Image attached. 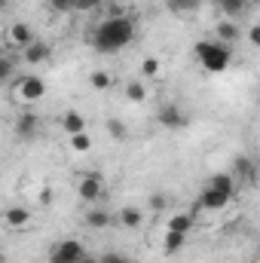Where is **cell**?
<instances>
[{"label":"cell","mask_w":260,"mask_h":263,"mask_svg":"<svg viewBox=\"0 0 260 263\" xmlns=\"http://www.w3.org/2000/svg\"><path fill=\"white\" fill-rule=\"evenodd\" d=\"M135 37H138V22H135V15L123 12V15H104V18L92 28L89 43H92L95 52L110 55V52L129 49L132 43H135Z\"/></svg>","instance_id":"obj_1"},{"label":"cell","mask_w":260,"mask_h":263,"mask_svg":"<svg viewBox=\"0 0 260 263\" xmlns=\"http://www.w3.org/2000/svg\"><path fill=\"white\" fill-rule=\"evenodd\" d=\"M193 59L205 73H227L233 65V46L220 43L217 37H202L193 43Z\"/></svg>","instance_id":"obj_2"},{"label":"cell","mask_w":260,"mask_h":263,"mask_svg":"<svg viewBox=\"0 0 260 263\" xmlns=\"http://www.w3.org/2000/svg\"><path fill=\"white\" fill-rule=\"evenodd\" d=\"M46 95H49V83H46L40 73H18V77L12 80V98H15V104H22V107H34V104H40Z\"/></svg>","instance_id":"obj_3"},{"label":"cell","mask_w":260,"mask_h":263,"mask_svg":"<svg viewBox=\"0 0 260 263\" xmlns=\"http://www.w3.org/2000/svg\"><path fill=\"white\" fill-rule=\"evenodd\" d=\"M77 199L89 208V205H101L104 202V178L98 172H86L77 178Z\"/></svg>","instance_id":"obj_4"},{"label":"cell","mask_w":260,"mask_h":263,"mask_svg":"<svg viewBox=\"0 0 260 263\" xmlns=\"http://www.w3.org/2000/svg\"><path fill=\"white\" fill-rule=\"evenodd\" d=\"M156 123L165 132H181V129L190 126V114H187L178 101H165V104L156 107Z\"/></svg>","instance_id":"obj_5"},{"label":"cell","mask_w":260,"mask_h":263,"mask_svg":"<svg viewBox=\"0 0 260 263\" xmlns=\"http://www.w3.org/2000/svg\"><path fill=\"white\" fill-rule=\"evenodd\" d=\"M86 254H89L86 245L70 236V239H59V242L49 248V263H80Z\"/></svg>","instance_id":"obj_6"},{"label":"cell","mask_w":260,"mask_h":263,"mask_svg":"<svg viewBox=\"0 0 260 263\" xmlns=\"http://www.w3.org/2000/svg\"><path fill=\"white\" fill-rule=\"evenodd\" d=\"M230 202H233V196H227V193H220V190L205 184L199 190V196H196V211H224Z\"/></svg>","instance_id":"obj_7"},{"label":"cell","mask_w":260,"mask_h":263,"mask_svg":"<svg viewBox=\"0 0 260 263\" xmlns=\"http://www.w3.org/2000/svg\"><path fill=\"white\" fill-rule=\"evenodd\" d=\"M34 40H40L37 34H34V28L28 25V22H12L9 28H6V43L12 46V49H25V46H31Z\"/></svg>","instance_id":"obj_8"},{"label":"cell","mask_w":260,"mask_h":263,"mask_svg":"<svg viewBox=\"0 0 260 263\" xmlns=\"http://www.w3.org/2000/svg\"><path fill=\"white\" fill-rule=\"evenodd\" d=\"M31 220H34V211H31L28 205H9V208L3 211V227H6V230H12V233L28 230V227H31Z\"/></svg>","instance_id":"obj_9"},{"label":"cell","mask_w":260,"mask_h":263,"mask_svg":"<svg viewBox=\"0 0 260 263\" xmlns=\"http://www.w3.org/2000/svg\"><path fill=\"white\" fill-rule=\"evenodd\" d=\"M144 220H147V211H144L141 205H123L120 214H117V223H120L123 230H129V233H138V230L144 227Z\"/></svg>","instance_id":"obj_10"},{"label":"cell","mask_w":260,"mask_h":263,"mask_svg":"<svg viewBox=\"0 0 260 263\" xmlns=\"http://www.w3.org/2000/svg\"><path fill=\"white\" fill-rule=\"evenodd\" d=\"M18 59H22L25 65H46V62H52V46L43 43V40H34L31 46H25V49L18 52Z\"/></svg>","instance_id":"obj_11"},{"label":"cell","mask_w":260,"mask_h":263,"mask_svg":"<svg viewBox=\"0 0 260 263\" xmlns=\"http://www.w3.org/2000/svg\"><path fill=\"white\" fill-rule=\"evenodd\" d=\"M114 220H117V217H114L104 205H89L86 214H83V223H86L89 230H110Z\"/></svg>","instance_id":"obj_12"},{"label":"cell","mask_w":260,"mask_h":263,"mask_svg":"<svg viewBox=\"0 0 260 263\" xmlns=\"http://www.w3.org/2000/svg\"><path fill=\"white\" fill-rule=\"evenodd\" d=\"M214 37H217L220 43L233 46V43H239V40L245 37V28H239L236 18H220V22L214 25Z\"/></svg>","instance_id":"obj_13"},{"label":"cell","mask_w":260,"mask_h":263,"mask_svg":"<svg viewBox=\"0 0 260 263\" xmlns=\"http://www.w3.org/2000/svg\"><path fill=\"white\" fill-rule=\"evenodd\" d=\"M230 172H233V178H236L239 184H254V181H257V162H254L251 156H236Z\"/></svg>","instance_id":"obj_14"},{"label":"cell","mask_w":260,"mask_h":263,"mask_svg":"<svg viewBox=\"0 0 260 263\" xmlns=\"http://www.w3.org/2000/svg\"><path fill=\"white\" fill-rule=\"evenodd\" d=\"M165 230L190 236V233L196 230V211H172L169 220H165Z\"/></svg>","instance_id":"obj_15"},{"label":"cell","mask_w":260,"mask_h":263,"mask_svg":"<svg viewBox=\"0 0 260 263\" xmlns=\"http://www.w3.org/2000/svg\"><path fill=\"white\" fill-rule=\"evenodd\" d=\"M123 98H126L129 104H147V98H150L147 80H126V83H123Z\"/></svg>","instance_id":"obj_16"},{"label":"cell","mask_w":260,"mask_h":263,"mask_svg":"<svg viewBox=\"0 0 260 263\" xmlns=\"http://www.w3.org/2000/svg\"><path fill=\"white\" fill-rule=\"evenodd\" d=\"M15 135L18 138H25V141H31V138H37V132H40V117L37 114H31V110H25V114H18L15 117Z\"/></svg>","instance_id":"obj_17"},{"label":"cell","mask_w":260,"mask_h":263,"mask_svg":"<svg viewBox=\"0 0 260 263\" xmlns=\"http://www.w3.org/2000/svg\"><path fill=\"white\" fill-rule=\"evenodd\" d=\"M62 132L65 135H80V132H89V123L80 110H65L62 114Z\"/></svg>","instance_id":"obj_18"},{"label":"cell","mask_w":260,"mask_h":263,"mask_svg":"<svg viewBox=\"0 0 260 263\" xmlns=\"http://www.w3.org/2000/svg\"><path fill=\"white\" fill-rule=\"evenodd\" d=\"M208 187H214V190H220V193H227V196H236L239 181L233 178V172H217V175L208 178Z\"/></svg>","instance_id":"obj_19"},{"label":"cell","mask_w":260,"mask_h":263,"mask_svg":"<svg viewBox=\"0 0 260 263\" xmlns=\"http://www.w3.org/2000/svg\"><path fill=\"white\" fill-rule=\"evenodd\" d=\"M187 239H190V236H184V233H172V230H165V236H162V254L175 257V254L187 245Z\"/></svg>","instance_id":"obj_20"},{"label":"cell","mask_w":260,"mask_h":263,"mask_svg":"<svg viewBox=\"0 0 260 263\" xmlns=\"http://www.w3.org/2000/svg\"><path fill=\"white\" fill-rule=\"evenodd\" d=\"M214 3H217V9H220L224 18H236V22H239V15L248 9L251 0H214Z\"/></svg>","instance_id":"obj_21"},{"label":"cell","mask_w":260,"mask_h":263,"mask_svg":"<svg viewBox=\"0 0 260 263\" xmlns=\"http://www.w3.org/2000/svg\"><path fill=\"white\" fill-rule=\"evenodd\" d=\"M89 86H92L95 92H107V89L114 86V73H110V70H92V73H89Z\"/></svg>","instance_id":"obj_22"},{"label":"cell","mask_w":260,"mask_h":263,"mask_svg":"<svg viewBox=\"0 0 260 263\" xmlns=\"http://www.w3.org/2000/svg\"><path fill=\"white\" fill-rule=\"evenodd\" d=\"M165 9L172 15H190L199 9V0H165Z\"/></svg>","instance_id":"obj_23"},{"label":"cell","mask_w":260,"mask_h":263,"mask_svg":"<svg viewBox=\"0 0 260 263\" xmlns=\"http://www.w3.org/2000/svg\"><path fill=\"white\" fill-rule=\"evenodd\" d=\"M67 147H70L73 153H89V150H92V135H89V132L67 135Z\"/></svg>","instance_id":"obj_24"},{"label":"cell","mask_w":260,"mask_h":263,"mask_svg":"<svg viewBox=\"0 0 260 263\" xmlns=\"http://www.w3.org/2000/svg\"><path fill=\"white\" fill-rule=\"evenodd\" d=\"M104 129H107V135H110L114 141H126V138H129V126H126L123 120H117V117L104 120Z\"/></svg>","instance_id":"obj_25"},{"label":"cell","mask_w":260,"mask_h":263,"mask_svg":"<svg viewBox=\"0 0 260 263\" xmlns=\"http://www.w3.org/2000/svg\"><path fill=\"white\" fill-rule=\"evenodd\" d=\"M159 70H162V65H159V59L156 55H147L144 62H141V77L150 83V80H156L159 77Z\"/></svg>","instance_id":"obj_26"},{"label":"cell","mask_w":260,"mask_h":263,"mask_svg":"<svg viewBox=\"0 0 260 263\" xmlns=\"http://www.w3.org/2000/svg\"><path fill=\"white\" fill-rule=\"evenodd\" d=\"M12 73H15V55H6L0 62V83H9L12 86Z\"/></svg>","instance_id":"obj_27"},{"label":"cell","mask_w":260,"mask_h":263,"mask_svg":"<svg viewBox=\"0 0 260 263\" xmlns=\"http://www.w3.org/2000/svg\"><path fill=\"white\" fill-rule=\"evenodd\" d=\"M147 208H150L153 214L165 211V208H169V196H165V193H150V196H147Z\"/></svg>","instance_id":"obj_28"},{"label":"cell","mask_w":260,"mask_h":263,"mask_svg":"<svg viewBox=\"0 0 260 263\" xmlns=\"http://www.w3.org/2000/svg\"><path fill=\"white\" fill-rule=\"evenodd\" d=\"M107 0H73V12H92V9H101Z\"/></svg>","instance_id":"obj_29"},{"label":"cell","mask_w":260,"mask_h":263,"mask_svg":"<svg viewBox=\"0 0 260 263\" xmlns=\"http://www.w3.org/2000/svg\"><path fill=\"white\" fill-rule=\"evenodd\" d=\"M46 6L55 12V15H65V12H73V0H46Z\"/></svg>","instance_id":"obj_30"},{"label":"cell","mask_w":260,"mask_h":263,"mask_svg":"<svg viewBox=\"0 0 260 263\" xmlns=\"http://www.w3.org/2000/svg\"><path fill=\"white\" fill-rule=\"evenodd\" d=\"M245 40H248L254 49H260V22H254V25L245 28Z\"/></svg>","instance_id":"obj_31"},{"label":"cell","mask_w":260,"mask_h":263,"mask_svg":"<svg viewBox=\"0 0 260 263\" xmlns=\"http://www.w3.org/2000/svg\"><path fill=\"white\" fill-rule=\"evenodd\" d=\"M101 263H135V260L126 257V254H120V251H104L101 254Z\"/></svg>","instance_id":"obj_32"},{"label":"cell","mask_w":260,"mask_h":263,"mask_svg":"<svg viewBox=\"0 0 260 263\" xmlns=\"http://www.w3.org/2000/svg\"><path fill=\"white\" fill-rule=\"evenodd\" d=\"M80 263H101V257H95V254H86Z\"/></svg>","instance_id":"obj_33"},{"label":"cell","mask_w":260,"mask_h":263,"mask_svg":"<svg viewBox=\"0 0 260 263\" xmlns=\"http://www.w3.org/2000/svg\"><path fill=\"white\" fill-rule=\"evenodd\" d=\"M40 202H52V190H43L40 193Z\"/></svg>","instance_id":"obj_34"},{"label":"cell","mask_w":260,"mask_h":263,"mask_svg":"<svg viewBox=\"0 0 260 263\" xmlns=\"http://www.w3.org/2000/svg\"><path fill=\"white\" fill-rule=\"evenodd\" d=\"M257 257H260V239H257Z\"/></svg>","instance_id":"obj_35"},{"label":"cell","mask_w":260,"mask_h":263,"mask_svg":"<svg viewBox=\"0 0 260 263\" xmlns=\"http://www.w3.org/2000/svg\"><path fill=\"white\" fill-rule=\"evenodd\" d=\"M257 107H260V92H257Z\"/></svg>","instance_id":"obj_36"},{"label":"cell","mask_w":260,"mask_h":263,"mask_svg":"<svg viewBox=\"0 0 260 263\" xmlns=\"http://www.w3.org/2000/svg\"><path fill=\"white\" fill-rule=\"evenodd\" d=\"M257 263H260V257H257Z\"/></svg>","instance_id":"obj_37"}]
</instances>
